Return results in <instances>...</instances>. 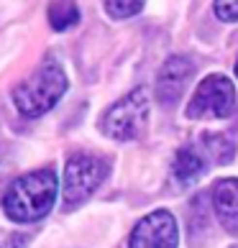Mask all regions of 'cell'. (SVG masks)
<instances>
[{
    "label": "cell",
    "instance_id": "6da1fadb",
    "mask_svg": "<svg viewBox=\"0 0 238 248\" xmlns=\"http://www.w3.org/2000/svg\"><path fill=\"white\" fill-rule=\"evenodd\" d=\"M57 200V174L39 169L16 179L3 195V210L13 223H33L49 215Z\"/></svg>",
    "mask_w": 238,
    "mask_h": 248
},
{
    "label": "cell",
    "instance_id": "9c48e42d",
    "mask_svg": "<svg viewBox=\"0 0 238 248\" xmlns=\"http://www.w3.org/2000/svg\"><path fill=\"white\" fill-rule=\"evenodd\" d=\"M205 174V156L195 146H182L175 156V177L182 185H192Z\"/></svg>",
    "mask_w": 238,
    "mask_h": 248
},
{
    "label": "cell",
    "instance_id": "8992f818",
    "mask_svg": "<svg viewBox=\"0 0 238 248\" xmlns=\"http://www.w3.org/2000/svg\"><path fill=\"white\" fill-rule=\"evenodd\" d=\"M179 231L169 210H157L141 217L131 233V248H177Z\"/></svg>",
    "mask_w": 238,
    "mask_h": 248
},
{
    "label": "cell",
    "instance_id": "9a60e30c",
    "mask_svg": "<svg viewBox=\"0 0 238 248\" xmlns=\"http://www.w3.org/2000/svg\"><path fill=\"white\" fill-rule=\"evenodd\" d=\"M236 77H238V62H236Z\"/></svg>",
    "mask_w": 238,
    "mask_h": 248
},
{
    "label": "cell",
    "instance_id": "277c9868",
    "mask_svg": "<svg viewBox=\"0 0 238 248\" xmlns=\"http://www.w3.org/2000/svg\"><path fill=\"white\" fill-rule=\"evenodd\" d=\"M108 177V161L95 154H75L64 167V205L85 202Z\"/></svg>",
    "mask_w": 238,
    "mask_h": 248
},
{
    "label": "cell",
    "instance_id": "7a4b0ae2",
    "mask_svg": "<svg viewBox=\"0 0 238 248\" xmlns=\"http://www.w3.org/2000/svg\"><path fill=\"white\" fill-rule=\"evenodd\" d=\"M67 93V75L57 62H44L31 77L13 87V105L26 118H39L49 113Z\"/></svg>",
    "mask_w": 238,
    "mask_h": 248
},
{
    "label": "cell",
    "instance_id": "4fadbf2b",
    "mask_svg": "<svg viewBox=\"0 0 238 248\" xmlns=\"http://www.w3.org/2000/svg\"><path fill=\"white\" fill-rule=\"evenodd\" d=\"M215 16L225 23L238 21V0H215Z\"/></svg>",
    "mask_w": 238,
    "mask_h": 248
},
{
    "label": "cell",
    "instance_id": "3957f363",
    "mask_svg": "<svg viewBox=\"0 0 238 248\" xmlns=\"http://www.w3.org/2000/svg\"><path fill=\"white\" fill-rule=\"evenodd\" d=\"M149 93L143 87L128 93L123 100L108 110L100 121V128L108 139H115V141H131L136 136L143 133L146 123H149Z\"/></svg>",
    "mask_w": 238,
    "mask_h": 248
},
{
    "label": "cell",
    "instance_id": "52a82bcc",
    "mask_svg": "<svg viewBox=\"0 0 238 248\" xmlns=\"http://www.w3.org/2000/svg\"><path fill=\"white\" fill-rule=\"evenodd\" d=\"M192 72H195V67H192V62L187 57H169L161 64L157 75V100L164 108L175 105L182 97Z\"/></svg>",
    "mask_w": 238,
    "mask_h": 248
},
{
    "label": "cell",
    "instance_id": "30bf717a",
    "mask_svg": "<svg viewBox=\"0 0 238 248\" xmlns=\"http://www.w3.org/2000/svg\"><path fill=\"white\" fill-rule=\"evenodd\" d=\"M79 21L77 0H51L49 3V26L54 31H67Z\"/></svg>",
    "mask_w": 238,
    "mask_h": 248
},
{
    "label": "cell",
    "instance_id": "5bb4252c",
    "mask_svg": "<svg viewBox=\"0 0 238 248\" xmlns=\"http://www.w3.org/2000/svg\"><path fill=\"white\" fill-rule=\"evenodd\" d=\"M26 243H29V235H13L8 241V248H26Z\"/></svg>",
    "mask_w": 238,
    "mask_h": 248
},
{
    "label": "cell",
    "instance_id": "7c38bea8",
    "mask_svg": "<svg viewBox=\"0 0 238 248\" xmlns=\"http://www.w3.org/2000/svg\"><path fill=\"white\" fill-rule=\"evenodd\" d=\"M146 0H105V11L111 18H131L136 13H141Z\"/></svg>",
    "mask_w": 238,
    "mask_h": 248
},
{
    "label": "cell",
    "instance_id": "ba28073f",
    "mask_svg": "<svg viewBox=\"0 0 238 248\" xmlns=\"http://www.w3.org/2000/svg\"><path fill=\"white\" fill-rule=\"evenodd\" d=\"M213 207L218 223L231 235H238V179H221L213 187Z\"/></svg>",
    "mask_w": 238,
    "mask_h": 248
},
{
    "label": "cell",
    "instance_id": "5b68a950",
    "mask_svg": "<svg viewBox=\"0 0 238 248\" xmlns=\"http://www.w3.org/2000/svg\"><path fill=\"white\" fill-rule=\"evenodd\" d=\"M236 110V87L223 75H210L197 85L187 105V118L207 121V118H228Z\"/></svg>",
    "mask_w": 238,
    "mask_h": 248
},
{
    "label": "cell",
    "instance_id": "8fae6325",
    "mask_svg": "<svg viewBox=\"0 0 238 248\" xmlns=\"http://www.w3.org/2000/svg\"><path fill=\"white\" fill-rule=\"evenodd\" d=\"M203 143H205V151L210 154V159L213 161H218V164H228L233 159V154H236V146H233V141L228 139V136H223V133H207V136H203Z\"/></svg>",
    "mask_w": 238,
    "mask_h": 248
}]
</instances>
